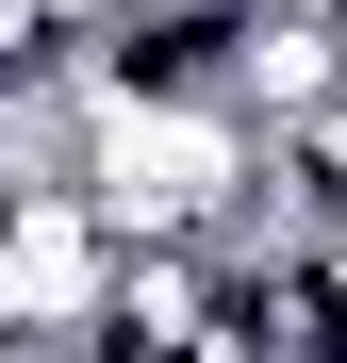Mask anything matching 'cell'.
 Here are the masks:
<instances>
[{
    "mask_svg": "<svg viewBox=\"0 0 347 363\" xmlns=\"http://www.w3.org/2000/svg\"><path fill=\"white\" fill-rule=\"evenodd\" d=\"M248 182H265V133H231V116H99L67 199L99 215V248H215Z\"/></svg>",
    "mask_w": 347,
    "mask_h": 363,
    "instance_id": "1",
    "label": "cell"
},
{
    "mask_svg": "<svg viewBox=\"0 0 347 363\" xmlns=\"http://www.w3.org/2000/svg\"><path fill=\"white\" fill-rule=\"evenodd\" d=\"M99 281H116V248H99L83 199H0V330L17 347H83Z\"/></svg>",
    "mask_w": 347,
    "mask_h": 363,
    "instance_id": "2",
    "label": "cell"
}]
</instances>
